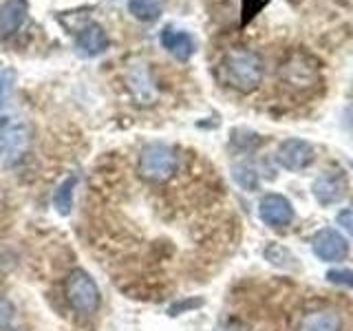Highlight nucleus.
I'll return each mask as SVG.
<instances>
[{
	"label": "nucleus",
	"mask_w": 353,
	"mask_h": 331,
	"mask_svg": "<svg viewBox=\"0 0 353 331\" xmlns=\"http://www.w3.org/2000/svg\"><path fill=\"white\" fill-rule=\"evenodd\" d=\"M263 58L252 49H230L219 62L216 75L225 86L239 93H254L263 82Z\"/></svg>",
	"instance_id": "obj_1"
},
{
	"label": "nucleus",
	"mask_w": 353,
	"mask_h": 331,
	"mask_svg": "<svg viewBox=\"0 0 353 331\" xmlns=\"http://www.w3.org/2000/svg\"><path fill=\"white\" fill-rule=\"evenodd\" d=\"M179 170V154L168 143H148L137 159V172L148 183H163Z\"/></svg>",
	"instance_id": "obj_2"
},
{
	"label": "nucleus",
	"mask_w": 353,
	"mask_h": 331,
	"mask_svg": "<svg viewBox=\"0 0 353 331\" xmlns=\"http://www.w3.org/2000/svg\"><path fill=\"white\" fill-rule=\"evenodd\" d=\"M31 130L20 117H0V168H11L27 154Z\"/></svg>",
	"instance_id": "obj_3"
},
{
	"label": "nucleus",
	"mask_w": 353,
	"mask_h": 331,
	"mask_svg": "<svg viewBox=\"0 0 353 331\" xmlns=\"http://www.w3.org/2000/svg\"><path fill=\"white\" fill-rule=\"evenodd\" d=\"M64 296L75 312L84 316H93L99 309V303H102V294H99L95 279L84 270H73L66 276Z\"/></svg>",
	"instance_id": "obj_4"
},
{
	"label": "nucleus",
	"mask_w": 353,
	"mask_h": 331,
	"mask_svg": "<svg viewBox=\"0 0 353 331\" xmlns=\"http://www.w3.org/2000/svg\"><path fill=\"white\" fill-rule=\"evenodd\" d=\"M281 80L285 86H290L296 93H307L314 91L320 82V71L318 64L305 53H294L281 64Z\"/></svg>",
	"instance_id": "obj_5"
},
{
	"label": "nucleus",
	"mask_w": 353,
	"mask_h": 331,
	"mask_svg": "<svg viewBox=\"0 0 353 331\" xmlns=\"http://www.w3.org/2000/svg\"><path fill=\"white\" fill-rule=\"evenodd\" d=\"M314 159H316V148L309 141L298 139V137L285 139L279 146V152H276V161H279L285 170H292V172H301L309 168V166L314 163Z\"/></svg>",
	"instance_id": "obj_6"
},
{
	"label": "nucleus",
	"mask_w": 353,
	"mask_h": 331,
	"mask_svg": "<svg viewBox=\"0 0 353 331\" xmlns=\"http://www.w3.org/2000/svg\"><path fill=\"white\" fill-rule=\"evenodd\" d=\"M259 214L265 225H270L274 230H283L287 225H292L294 208L290 203V199L283 194H265L259 203Z\"/></svg>",
	"instance_id": "obj_7"
},
{
	"label": "nucleus",
	"mask_w": 353,
	"mask_h": 331,
	"mask_svg": "<svg viewBox=\"0 0 353 331\" xmlns=\"http://www.w3.org/2000/svg\"><path fill=\"white\" fill-rule=\"evenodd\" d=\"M314 254L325 263L345 261L349 254V243L338 230L325 228L314 237Z\"/></svg>",
	"instance_id": "obj_8"
},
{
	"label": "nucleus",
	"mask_w": 353,
	"mask_h": 331,
	"mask_svg": "<svg viewBox=\"0 0 353 331\" xmlns=\"http://www.w3.org/2000/svg\"><path fill=\"white\" fill-rule=\"evenodd\" d=\"M110 47V38L108 33L104 31L102 25L97 22H88V25L77 29V36H75V49L84 58H97V55L106 53Z\"/></svg>",
	"instance_id": "obj_9"
},
{
	"label": "nucleus",
	"mask_w": 353,
	"mask_h": 331,
	"mask_svg": "<svg viewBox=\"0 0 353 331\" xmlns=\"http://www.w3.org/2000/svg\"><path fill=\"white\" fill-rule=\"evenodd\" d=\"M159 42L176 62H188L196 51V42L190 33L174 27H165L159 36Z\"/></svg>",
	"instance_id": "obj_10"
},
{
	"label": "nucleus",
	"mask_w": 353,
	"mask_h": 331,
	"mask_svg": "<svg viewBox=\"0 0 353 331\" xmlns=\"http://www.w3.org/2000/svg\"><path fill=\"white\" fill-rule=\"evenodd\" d=\"M347 194V179L342 172H325L314 181V197L320 205H334Z\"/></svg>",
	"instance_id": "obj_11"
},
{
	"label": "nucleus",
	"mask_w": 353,
	"mask_h": 331,
	"mask_svg": "<svg viewBox=\"0 0 353 331\" xmlns=\"http://www.w3.org/2000/svg\"><path fill=\"white\" fill-rule=\"evenodd\" d=\"M29 16V0H5L0 5V38H11L25 25Z\"/></svg>",
	"instance_id": "obj_12"
},
{
	"label": "nucleus",
	"mask_w": 353,
	"mask_h": 331,
	"mask_svg": "<svg viewBox=\"0 0 353 331\" xmlns=\"http://www.w3.org/2000/svg\"><path fill=\"white\" fill-rule=\"evenodd\" d=\"M296 331H342V318L336 309H314L301 318Z\"/></svg>",
	"instance_id": "obj_13"
},
{
	"label": "nucleus",
	"mask_w": 353,
	"mask_h": 331,
	"mask_svg": "<svg viewBox=\"0 0 353 331\" xmlns=\"http://www.w3.org/2000/svg\"><path fill=\"white\" fill-rule=\"evenodd\" d=\"M163 0H128L130 16L139 22H157L163 14Z\"/></svg>",
	"instance_id": "obj_14"
},
{
	"label": "nucleus",
	"mask_w": 353,
	"mask_h": 331,
	"mask_svg": "<svg viewBox=\"0 0 353 331\" xmlns=\"http://www.w3.org/2000/svg\"><path fill=\"white\" fill-rule=\"evenodd\" d=\"M77 179L75 177H66V179L58 185V190L53 192V208L58 210V214L66 217L73 208V190H75Z\"/></svg>",
	"instance_id": "obj_15"
},
{
	"label": "nucleus",
	"mask_w": 353,
	"mask_h": 331,
	"mask_svg": "<svg viewBox=\"0 0 353 331\" xmlns=\"http://www.w3.org/2000/svg\"><path fill=\"white\" fill-rule=\"evenodd\" d=\"M232 177H234V181L248 192H254L259 188V174L254 172V168H250V166H245V163L234 166V168H232Z\"/></svg>",
	"instance_id": "obj_16"
},
{
	"label": "nucleus",
	"mask_w": 353,
	"mask_h": 331,
	"mask_svg": "<svg viewBox=\"0 0 353 331\" xmlns=\"http://www.w3.org/2000/svg\"><path fill=\"white\" fill-rule=\"evenodd\" d=\"M16 80H18V73L14 69H0V110L7 108L11 93L16 88Z\"/></svg>",
	"instance_id": "obj_17"
},
{
	"label": "nucleus",
	"mask_w": 353,
	"mask_h": 331,
	"mask_svg": "<svg viewBox=\"0 0 353 331\" xmlns=\"http://www.w3.org/2000/svg\"><path fill=\"white\" fill-rule=\"evenodd\" d=\"M327 279L336 285H342V287H351L353 290V272L351 270H331L327 274Z\"/></svg>",
	"instance_id": "obj_18"
},
{
	"label": "nucleus",
	"mask_w": 353,
	"mask_h": 331,
	"mask_svg": "<svg viewBox=\"0 0 353 331\" xmlns=\"http://www.w3.org/2000/svg\"><path fill=\"white\" fill-rule=\"evenodd\" d=\"M336 221H338V225H340L342 230H345L349 237H353V208L342 210Z\"/></svg>",
	"instance_id": "obj_19"
},
{
	"label": "nucleus",
	"mask_w": 353,
	"mask_h": 331,
	"mask_svg": "<svg viewBox=\"0 0 353 331\" xmlns=\"http://www.w3.org/2000/svg\"><path fill=\"white\" fill-rule=\"evenodd\" d=\"M194 307H201V301H181V303H176L168 309V314L170 316H179L181 312H185V309H194Z\"/></svg>",
	"instance_id": "obj_20"
},
{
	"label": "nucleus",
	"mask_w": 353,
	"mask_h": 331,
	"mask_svg": "<svg viewBox=\"0 0 353 331\" xmlns=\"http://www.w3.org/2000/svg\"><path fill=\"white\" fill-rule=\"evenodd\" d=\"M11 316H14V307H11L7 301H0V327H7Z\"/></svg>",
	"instance_id": "obj_21"
},
{
	"label": "nucleus",
	"mask_w": 353,
	"mask_h": 331,
	"mask_svg": "<svg viewBox=\"0 0 353 331\" xmlns=\"http://www.w3.org/2000/svg\"><path fill=\"white\" fill-rule=\"evenodd\" d=\"M7 331H18V329H7Z\"/></svg>",
	"instance_id": "obj_22"
}]
</instances>
